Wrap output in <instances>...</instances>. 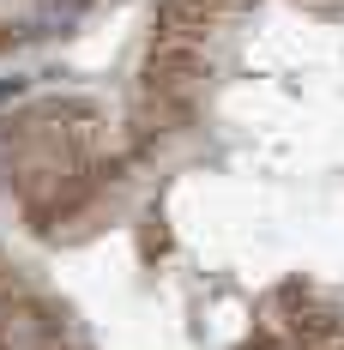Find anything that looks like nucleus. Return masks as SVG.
I'll list each match as a JSON object with an SVG mask.
<instances>
[{
  "mask_svg": "<svg viewBox=\"0 0 344 350\" xmlns=\"http://www.w3.org/2000/svg\"><path fill=\"white\" fill-rule=\"evenodd\" d=\"M211 6H224V12H230V6H248V0H211Z\"/></svg>",
  "mask_w": 344,
  "mask_h": 350,
  "instance_id": "1",
  "label": "nucleus"
}]
</instances>
